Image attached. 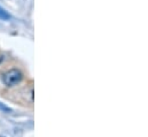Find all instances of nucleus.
<instances>
[{"mask_svg": "<svg viewBox=\"0 0 148 137\" xmlns=\"http://www.w3.org/2000/svg\"><path fill=\"white\" fill-rule=\"evenodd\" d=\"M23 78V74L21 73L20 69L13 68L9 69L8 71H6L2 76V80H3V83L7 85V86H14L16 84H18Z\"/></svg>", "mask_w": 148, "mask_h": 137, "instance_id": "obj_1", "label": "nucleus"}, {"mask_svg": "<svg viewBox=\"0 0 148 137\" xmlns=\"http://www.w3.org/2000/svg\"><path fill=\"white\" fill-rule=\"evenodd\" d=\"M0 20H2V21H8V20H10V15H9L8 12H6L2 7H0Z\"/></svg>", "mask_w": 148, "mask_h": 137, "instance_id": "obj_2", "label": "nucleus"}, {"mask_svg": "<svg viewBox=\"0 0 148 137\" xmlns=\"http://www.w3.org/2000/svg\"><path fill=\"white\" fill-rule=\"evenodd\" d=\"M0 111H3V112H10V108L7 107L6 105H3L2 103H0Z\"/></svg>", "mask_w": 148, "mask_h": 137, "instance_id": "obj_3", "label": "nucleus"}, {"mask_svg": "<svg viewBox=\"0 0 148 137\" xmlns=\"http://www.w3.org/2000/svg\"><path fill=\"white\" fill-rule=\"evenodd\" d=\"M1 137H2V136H1Z\"/></svg>", "mask_w": 148, "mask_h": 137, "instance_id": "obj_4", "label": "nucleus"}]
</instances>
